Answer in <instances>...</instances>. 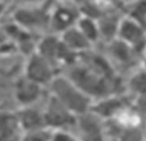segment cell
I'll use <instances>...</instances> for the list:
<instances>
[{
    "instance_id": "11",
    "label": "cell",
    "mask_w": 146,
    "mask_h": 141,
    "mask_svg": "<svg viewBox=\"0 0 146 141\" xmlns=\"http://www.w3.org/2000/svg\"><path fill=\"white\" fill-rule=\"evenodd\" d=\"M60 39L55 35H46L37 43L35 48V53L45 58L51 64L56 67V59H58V53L60 49Z\"/></svg>"
},
{
    "instance_id": "17",
    "label": "cell",
    "mask_w": 146,
    "mask_h": 141,
    "mask_svg": "<svg viewBox=\"0 0 146 141\" xmlns=\"http://www.w3.org/2000/svg\"><path fill=\"white\" fill-rule=\"evenodd\" d=\"M128 88L132 94L140 98L146 96V69L141 68L129 77Z\"/></svg>"
},
{
    "instance_id": "16",
    "label": "cell",
    "mask_w": 146,
    "mask_h": 141,
    "mask_svg": "<svg viewBox=\"0 0 146 141\" xmlns=\"http://www.w3.org/2000/svg\"><path fill=\"white\" fill-rule=\"evenodd\" d=\"M109 51H110L111 57H113L117 62H121V63H127V62H129L135 53L131 46H128L127 44H124L123 41L118 40V39H114V40L110 41Z\"/></svg>"
},
{
    "instance_id": "22",
    "label": "cell",
    "mask_w": 146,
    "mask_h": 141,
    "mask_svg": "<svg viewBox=\"0 0 146 141\" xmlns=\"http://www.w3.org/2000/svg\"><path fill=\"white\" fill-rule=\"evenodd\" d=\"M21 1H23L25 4L30 5V7H40L45 0H21Z\"/></svg>"
},
{
    "instance_id": "25",
    "label": "cell",
    "mask_w": 146,
    "mask_h": 141,
    "mask_svg": "<svg viewBox=\"0 0 146 141\" xmlns=\"http://www.w3.org/2000/svg\"><path fill=\"white\" fill-rule=\"evenodd\" d=\"M145 141H146V134H145Z\"/></svg>"
},
{
    "instance_id": "8",
    "label": "cell",
    "mask_w": 146,
    "mask_h": 141,
    "mask_svg": "<svg viewBox=\"0 0 146 141\" xmlns=\"http://www.w3.org/2000/svg\"><path fill=\"white\" fill-rule=\"evenodd\" d=\"M42 86L35 83L33 81L26 78L25 76L19 77L14 83V99L21 108L32 106L37 103L42 96Z\"/></svg>"
},
{
    "instance_id": "2",
    "label": "cell",
    "mask_w": 146,
    "mask_h": 141,
    "mask_svg": "<svg viewBox=\"0 0 146 141\" xmlns=\"http://www.w3.org/2000/svg\"><path fill=\"white\" fill-rule=\"evenodd\" d=\"M44 121L46 128L51 130H68L76 126L77 117L68 110L63 104H60L53 95H49L45 108L42 109Z\"/></svg>"
},
{
    "instance_id": "18",
    "label": "cell",
    "mask_w": 146,
    "mask_h": 141,
    "mask_svg": "<svg viewBox=\"0 0 146 141\" xmlns=\"http://www.w3.org/2000/svg\"><path fill=\"white\" fill-rule=\"evenodd\" d=\"M129 17L146 30V0H137L129 7Z\"/></svg>"
},
{
    "instance_id": "10",
    "label": "cell",
    "mask_w": 146,
    "mask_h": 141,
    "mask_svg": "<svg viewBox=\"0 0 146 141\" xmlns=\"http://www.w3.org/2000/svg\"><path fill=\"white\" fill-rule=\"evenodd\" d=\"M15 118H17L19 131H22L23 134L46 128L42 109L36 108L35 105L19 108L15 113Z\"/></svg>"
},
{
    "instance_id": "9",
    "label": "cell",
    "mask_w": 146,
    "mask_h": 141,
    "mask_svg": "<svg viewBox=\"0 0 146 141\" xmlns=\"http://www.w3.org/2000/svg\"><path fill=\"white\" fill-rule=\"evenodd\" d=\"M76 126L80 131V141H106L105 130L101 123V119H99L90 112L78 116Z\"/></svg>"
},
{
    "instance_id": "1",
    "label": "cell",
    "mask_w": 146,
    "mask_h": 141,
    "mask_svg": "<svg viewBox=\"0 0 146 141\" xmlns=\"http://www.w3.org/2000/svg\"><path fill=\"white\" fill-rule=\"evenodd\" d=\"M50 95L76 117L90 112L92 99L80 90L67 76H56L50 85Z\"/></svg>"
},
{
    "instance_id": "6",
    "label": "cell",
    "mask_w": 146,
    "mask_h": 141,
    "mask_svg": "<svg viewBox=\"0 0 146 141\" xmlns=\"http://www.w3.org/2000/svg\"><path fill=\"white\" fill-rule=\"evenodd\" d=\"M127 108L128 103L126 98L122 95H110L92 101L90 113H92L101 121H113L118 118Z\"/></svg>"
},
{
    "instance_id": "14",
    "label": "cell",
    "mask_w": 146,
    "mask_h": 141,
    "mask_svg": "<svg viewBox=\"0 0 146 141\" xmlns=\"http://www.w3.org/2000/svg\"><path fill=\"white\" fill-rule=\"evenodd\" d=\"M74 26L91 44L96 43V41L100 39L98 22H96L95 19H92V18L81 14L80 17H78V19H77V22H76Z\"/></svg>"
},
{
    "instance_id": "7",
    "label": "cell",
    "mask_w": 146,
    "mask_h": 141,
    "mask_svg": "<svg viewBox=\"0 0 146 141\" xmlns=\"http://www.w3.org/2000/svg\"><path fill=\"white\" fill-rule=\"evenodd\" d=\"M14 23L30 32L31 30L42 28L49 25V10L41 7H21L13 14Z\"/></svg>"
},
{
    "instance_id": "13",
    "label": "cell",
    "mask_w": 146,
    "mask_h": 141,
    "mask_svg": "<svg viewBox=\"0 0 146 141\" xmlns=\"http://www.w3.org/2000/svg\"><path fill=\"white\" fill-rule=\"evenodd\" d=\"M19 131L15 113H0V141H9Z\"/></svg>"
},
{
    "instance_id": "20",
    "label": "cell",
    "mask_w": 146,
    "mask_h": 141,
    "mask_svg": "<svg viewBox=\"0 0 146 141\" xmlns=\"http://www.w3.org/2000/svg\"><path fill=\"white\" fill-rule=\"evenodd\" d=\"M50 135H51V130L42 128V130H37V131L23 134L22 137H21V141H50Z\"/></svg>"
},
{
    "instance_id": "19",
    "label": "cell",
    "mask_w": 146,
    "mask_h": 141,
    "mask_svg": "<svg viewBox=\"0 0 146 141\" xmlns=\"http://www.w3.org/2000/svg\"><path fill=\"white\" fill-rule=\"evenodd\" d=\"M117 141H145V134L139 126L123 127L117 136Z\"/></svg>"
},
{
    "instance_id": "12",
    "label": "cell",
    "mask_w": 146,
    "mask_h": 141,
    "mask_svg": "<svg viewBox=\"0 0 146 141\" xmlns=\"http://www.w3.org/2000/svg\"><path fill=\"white\" fill-rule=\"evenodd\" d=\"M59 39H60V41L67 48L71 49L72 51H74L77 54L88 50L91 46V43L76 28V26H73V27L66 30L64 32H62Z\"/></svg>"
},
{
    "instance_id": "23",
    "label": "cell",
    "mask_w": 146,
    "mask_h": 141,
    "mask_svg": "<svg viewBox=\"0 0 146 141\" xmlns=\"http://www.w3.org/2000/svg\"><path fill=\"white\" fill-rule=\"evenodd\" d=\"M4 12H5V4L0 0V18H1V15L4 14Z\"/></svg>"
},
{
    "instance_id": "21",
    "label": "cell",
    "mask_w": 146,
    "mask_h": 141,
    "mask_svg": "<svg viewBox=\"0 0 146 141\" xmlns=\"http://www.w3.org/2000/svg\"><path fill=\"white\" fill-rule=\"evenodd\" d=\"M50 141H80V139L68 130H54L51 131Z\"/></svg>"
},
{
    "instance_id": "5",
    "label": "cell",
    "mask_w": 146,
    "mask_h": 141,
    "mask_svg": "<svg viewBox=\"0 0 146 141\" xmlns=\"http://www.w3.org/2000/svg\"><path fill=\"white\" fill-rule=\"evenodd\" d=\"M117 39L131 46L135 53H140L146 49V30L129 17L119 19Z\"/></svg>"
},
{
    "instance_id": "24",
    "label": "cell",
    "mask_w": 146,
    "mask_h": 141,
    "mask_svg": "<svg viewBox=\"0 0 146 141\" xmlns=\"http://www.w3.org/2000/svg\"><path fill=\"white\" fill-rule=\"evenodd\" d=\"M69 1H72V3H77V1H83V0H69Z\"/></svg>"
},
{
    "instance_id": "4",
    "label": "cell",
    "mask_w": 146,
    "mask_h": 141,
    "mask_svg": "<svg viewBox=\"0 0 146 141\" xmlns=\"http://www.w3.org/2000/svg\"><path fill=\"white\" fill-rule=\"evenodd\" d=\"M81 15L80 9L74 3L69 0H62L56 3L53 9L49 10V25L55 32H64L73 27Z\"/></svg>"
},
{
    "instance_id": "3",
    "label": "cell",
    "mask_w": 146,
    "mask_h": 141,
    "mask_svg": "<svg viewBox=\"0 0 146 141\" xmlns=\"http://www.w3.org/2000/svg\"><path fill=\"white\" fill-rule=\"evenodd\" d=\"M55 69L56 67L54 64H51L49 61L33 51L27 58L23 76L44 87L46 85H50L51 81L58 76Z\"/></svg>"
},
{
    "instance_id": "15",
    "label": "cell",
    "mask_w": 146,
    "mask_h": 141,
    "mask_svg": "<svg viewBox=\"0 0 146 141\" xmlns=\"http://www.w3.org/2000/svg\"><path fill=\"white\" fill-rule=\"evenodd\" d=\"M98 27L100 36H103L104 39L111 41L114 39H117V30H118V23L119 19L113 14H104L99 18L98 21Z\"/></svg>"
}]
</instances>
